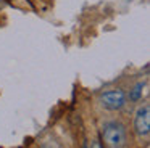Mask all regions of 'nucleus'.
Returning <instances> with one entry per match:
<instances>
[{
    "label": "nucleus",
    "mask_w": 150,
    "mask_h": 148,
    "mask_svg": "<svg viewBox=\"0 0 150 148\" xmlns=\"http://www.w3.org/2000/svg\"><path fill=\"white\" fill-rule=\"evenodd\" d=\"M103 140L110 148H123L126 143V130L120 122H110L103 127Z\"/></svg>",
    "instance_id": "1"
},
{
    "label": "nucleus",
    "mask_w": 150,
    "mask_h": 148,
    "mask_svg": "<svg viewBox=\"0 0 150 148\" xmlns=\"http://www.w3.org/2000/svg\"><path fill=\"white\" fill-rule=\"evenodd\" d=\"M102 105L105 106L110 111H116V109H121L126 103V93L121 89L116 90H110V92H105L103 95L100 97Z\"/></svg>",
    "instance_id": "2"
},
{
    "label": "nucleus",
    "mask_w": 150,
    "mask_h": 148,
    "mask_svg": "<svg viewBox=\"0 0 150 148\" xmlns=\"http://www.w3.org/2000/svg\"><path fill=\"white\" fill-rule=\"evenodd\" d=\"M134 127L139 135H149L150 132V106L145 105L137 109L134 118Z\"/></svg>",
    "instance_id": "3"
},
{
    "label": "nucleus",
    "mask_w": 150,
    "mask_h": 148,
    "mask_svg": "<svg viewBox=\"0 0 150 148\" xmlns=\"http://www.w3.org/2000/svg\"><path fill=\"white\" fill-rule=\"evenodd\" d=\"M142 89H144V84H142V82H139L132 90H131V93H129V100H132V101H137V100H139L140 97H142Z\"/></svg>",
    "instance_id": "4"
},
{
    "label": "nucleus",
    "mask_w": 150,
    "mask_h": 148,
    "mask_svg": "<svg viewBox=\"0 0 150 148\" xmlns=\"http://www.w3.org/2000/svg\"><path fill=\"white\" fill-rule=\"evenodd\" d=\"M91 148H102V145H100V142H98V140H95L94 142V143H92V147Z\"/></svg>",
    "instance_id": "5"
},
{
    "label": "nucleus",
    "mask_w": 150,
    "mask_h": 148,
    "mask_svg": "<svg viewBox=\"0 0 150 148\" xmlns=\"http://www.w3.org/2000/svg\"><path fill=\"white\" fill-rule=\"evenodd\" d=\"M0 2H2V0H0Z\"/></svg>",
    "instance_id": "6"
}]
</instances>
